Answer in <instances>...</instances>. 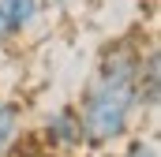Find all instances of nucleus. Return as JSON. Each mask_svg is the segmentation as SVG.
<instances>
[{
	"mask_svg": "<svg viewBox=\"0 0 161 157\" xmlns=\"http://www.w3.org/2000/svg\"><path fill=\"white\" fill-rule=\"evenodd\" d=\"M19 131H23V105L0 97V154L11 150V142L19 138Z\"/></svg>",
	"mask_w": 161,
	"mask_h": 157,
	"instance_id": "5",
	"label": "nucleus"
},
{
	"mask_svg": "<svg viewBox=\"0 0 161 157\" xmlns=\"http://www.w3.org/2000/svg\"><path fill=\"white\" fill-rule=\"evenodd\" d=\"M94 157H105V154H94Z\"/></svg>",
	"mask_w": 161,
	"mask_h": 157,
	"instance_id": "8",
	"label": "nucleus"
},
{
	"mask_svg": "<svg viewBox=\"0 0 161 157\" xmlns=\"http://www.w3.org/2000/svg\"><path fill=\"white\" fill-rule=\"evenodd\" d=\"M45 138H49V146H53L56 154H75L82 146V123H79L75 105L56 109L53 116L45 120Z\"/></svg>",
	"mask_w": 161,
	"mask_h": 157,
	"instance_id": "2",
	"label": "nucleus"
},
{
	"mask_svg": "<svg viewBox=\"0 0 161 157\" xmlns=\"http://www.w3.org/2000/svg\"><path fill=\"white\" fill-rule=\"evenodd\" d=\"M124 157H161V154H158V142L154 138H131L127 150H124Z\"/></svg>",
	"mask_w": 161,
	"mask_h": 157,
	"instance_id": "6",
	"label": "nucleus"
},
{
	"mask_svg": "<svg viewBox=\"0 0 161 157\" xmlns=\"http://www.w3.org/2000/svg\"><path fill=\"white\" fill-rule=\"evenodd\" d=\"M158 101H161V56H158V45H150L139 60V109H146L154 116Z\"/></svg>",
	"mask_w": 161,
	"mask_h": 157,
	"instance_id": "4",
	"label": "nucleus"
},
{
	"mask_svg": "<svg viewBox=\"0 0 161 157\" xmlns=\"http://www.w3.org/2000/svg\"><path fill=\"white\" fill-rule=\"evenodd\" d=\"M41 0H0V45L23 38V30L38 19Z\"/></svg>",
	"mask_w": 161,
	"mask_h": 157,
	"instance_id": "3",
	"label": "nucleus"
},
{
	"mask_svg": "<svg viewBox=\"0 0 161 157\" xmlns=\"http://www.w3.org/2000/svg\"><path fill=\"white\" fill-rule=\"evenodd\" d=\"M139 60H142L139 38H120L101 52L82 90V101L75 105L82 123V146L105 150L127 135L131 116L139 109Z\"/></svg>",
	"mask_w": 161,
	"mask_h": 157,
	"instance_id": "1",
	"label": "nucleus"
},
{
	"mask_svg": "<svg viewBox=\"0 0 161 157\" xmlns=\"http://www.w3.org/2000/svg\"><path fill=\"white\" fill-rule=\"evenodd\" d=\"M41 4H64V0H41Z\"/></svg>",
	"mask_w": 161,
	"mask_h": 157,
	"instance_id": "7",
	"label": "nucleus"
}]
</instances>
